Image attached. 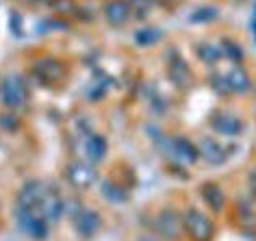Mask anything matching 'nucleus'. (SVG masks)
I'll use <instances>...</instances> for the list:
<instances>
[{
  "instance_id": "0eeeda50",
  "label": "nucleus",
  "mask_w": 256,
  "mask_h": 241,
  "mask_svg": "<svg viewBox=\"0 0 256 241\" xmlns=\"http://www.w3.org/2000/svg\"><path fill=\"white\" fill-rule=\"evenodd\" d=\"M44 196H46V189L40 180H28L26 185L22 187L20 192V208H35L40 202L44 200Z\"/></svg>"
},
{
  "instance_id": "9b49d317",
  "label": "nucleus",
  "mask_w": 256,
  "mask_h": 241,
  "mask_svg": "<svg viewBox=\"0 0 256 241\" xmlns=\"http://www.w3.org/2000/svg\"><path fill=\"white\" fill-rule=\"evenodd\" d=\"M202 196L204 200H206V204L210 208H215V211H222L224 204H226V196H224V192L217 185H213V182H208V185L202 187Z\"/></svg>"
},
{
  "instance_id": "f03ea898",
  "label": "nucleus",
  "mask_w": 256,
  "mask_h": 241,
  "mask_svg": "<svg viewBox=\"0 0 256 241\" xmlns=\"http://www.w3.org/2000/svg\"><path fill=\"white\" fill-rule=\"evenodd\" d=\"M182 224L194 241H210V237H213V224H210V220L202 211H198V208H189V211L184 213Z\"/></svg>"
},
{
  "instance_id": "4468645a",
  "label": "nucleus",
  "mask_w": 256,
  "mask_h": 241,
  "mask_svg": "<svg viewBox=\"0 0 256 241\" xmlns=\"http://www.w3.org/2000/svg\"><path fill=\"white\" fill-rule=\"evenodd\" d=\"M174 150H176V156L180 158L182 163H194L198 158V146L187 142V139H176Z\"/></svg>"
},
{
  "instance_id": "f257e3e1",
  "label": "nucleus",
  "mask_w": 256,
  "mask_h": 241,
  "mask_svg": "<svg viewBox=\"0 0 256 241\" xmlns=\"http://www.w3.org/2000/svg\"><path fill=\"white\" fill-rule=\"evenodd\" d=\"M0 100H2L4 106L9 109H24L28 102V94H26V85H24V78L20 74L11 72L2 78L0 83Z\"/></svg>"
},
{
  "instance_id": "1a4fd4ad",
  "label": "nucleus",
  "mask_w": 256,
  "mask_h": 241,
  "mask_svg": "<svg viewBox=\"0 0 256 241\" xmlns=\"http://www.w3.org/2000/svg\"><path fill=\"white\" fill-rule=\"evenodd\" d=\"M100 218L98 213L89 211V208H85V211H80L78 215H76V230H78L82 237H94L96 232L100 230Z\"/></svg>"
},
{
  "instance_id": "20e7f679",
  "label": "nucleus",
  "mask_w": 256,
  "mask_h": 241,
  "mask_svg": "<svg viewBox=\"0 0 256 241\" xmlns=\"http://www.w3.org/2000/svg\"><path fill=\"white\" fill-rule=\"evenodd\" d=\"M210 126H213L220 135H226V137L239 135L241 128H243L241 120L234 118L232 113H228V111H217L213 116V122H210Z\"/></svg>"
},
{
  "instance_id": "dca6fc26",
  "label": "nucleus",
  "mask_w": 256,
  "mask_h": 241,
  "mask_svg": "<svg viewBox=\"0 0 256 241\" xmlns=\"http://www.w3.org/2000/svg\"><path fill=\"white\" fill-rule=\"evenodd\" d=\"M24 2H35V0H24Z\"/></svg>"
},
{
  "instance_id": "2eb2a0df",
  "label": "nucleus",
  "mask_w": 256,
  "mask_h": 241,
  "mask_svg": "<svg viewBox=\"0 0 256 241\" xmlns=\"http://www.w3.org/2000/svg\"><path fill=\"white\" fill-rule=\"evenodd\" d=\"M52 7L56 11H61V14H66V11H72L74 9V2H72V0H54Z\"/></svg>"
},
{
  "instance_id": "f8f14e48",
  "label": "nucleus",
  "mask_w": 256,
  "mask_h": 241,
  "mask_svg": "<svg viewBox=\"0 0 256 241\" xmlns=\"http://www.w3.org/2000/svg\"><path fill=\"white\" fill-rule=\"evenodd\" d=\"M228 90L230 92H248L250 90V76L246 74V70L243 68H232L228 74Z\"/></svg>"
},
{
  "instance_id": "9d476101",
  "label": "nucleus",
  "mask_w": 256,
  "mask_h": 241,
  "mask_svg": "<svg viewBox=\"0 0 256 241\" xmlns=\"http://www.w3.org/2000/svg\"><path fill=\"white\" fill-rule=\"evenodd\" d=\"M198 156H202L204 161H208V163H222L224 158H226L224 148L210 137H204L202 142L198 144Z\"/></svg>"
},
{
  "instance_id": "6e6552de",
  "label": "nucleus",
  "mask_w": 256,
  "mask_h": 241,
  "mask_svg": "<svg viewBox=\"0 0 256 241\" xmlns=\"http://www.w3.org/2000/svg\"><path fill=\"white\" fill-rule=\"evenodd\" d=\"M35 72H37V76H40L44 83H56V80L61 78V74H63V68H61V63L56 59L46 56V59H42L35 66Z\"/></svg>"
},
{
  "instance_id": "ddd939ff",
  "label": "nucleus",
  "mask_w": 256,
  "mask_h": 241,
  "mask_svg": "<svg viewBox=\"0 0 256 241\" xmlns=\"http://www.w3.org/2000/svg\"><path fill=\"white\" fill-rule=\"evenodd\" d=\"M85 150H87L89 161L100 163L102 158L106 156V142L100 135H92L89 137V142H87V146H85Z\"/></svg>"
},
{
  "instance_id": "7ed1b4c3",
  "label": "nucleus",
  "mask_w": 256,
  "mask_h": 241,
  "mask_svg": "<svg viewBox=\"0 0 256 241\" xmlns=\"http://www.w3.org/2000/svg\"><path fill=\"white\" fill-rule=\"evenodd\" d=\"M156 228H158V232H161V237H163V239L176 241L178 237H180V232H182L184 224H182V218L174 211V208H163V211L158 213Z\"/></svg>"
},
{
  "instance_id": "39448f33",
  "label": "nucleus",
  "mask_w": 256,
  "mask_h": 241,
  "mask_svg": "<svg viewBox=\"0 0 256 241\" xmlns=\"http://www.w3.org/2000/svg\"><path fill=\"white\" fill-rule=\"evenodd\" d=\"M68 178L72 182L74 187L78 189H87L94 185L96 180V172L92 166H87V163H72V166L68 168Z\"/></svg>"
},
{
  "instance_id": "423d86ee",
  "label": "nucleus",
  "mask_w": 256,
  "mask_h": 241,
  "mask_svg": "<svg viewBox=\"0 0 256 241\" xmlns=\"http://www.w3.org/2000/svg\"><path fill=\"white\" fill-rule=\"evenodd\" d=\"M130 14L132 11H130L128 0H111V2H106V7H104V18H106L108 24H113V26L126 24Z\"/></svg>"
}]
</instances>
